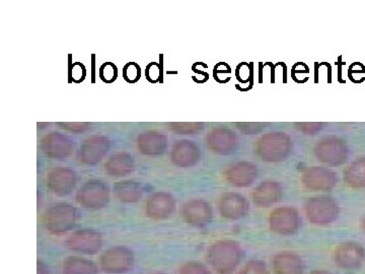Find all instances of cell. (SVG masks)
<instances>
[{"mask_svg": "<svg viewBox=\"0 0 365 274\" xmlns=\"http://www.w3.org/2000/svg\"><path fill=\"white\" fill-rule=\"evenodd\" d=\"M268 223L271 232L281 235L297 234L302 227L299 211L292 206L274 209L269 215Z\"/></svg>", "mask_w": 365, "mask_h": 274, "instance_id": "obj_7", "label": "cell"}, {"mask_svg": "<svg viewBox=\"0 0 365 274\" xmlns=\"http://www.w3.org/2000/svg\"><path fill=\"white\" fill-rule=\"evenodd\" d=\"M259 171L256 165L247 161L232 163L223 172L225 181L237 188L252 186L258 178Z\"/></svg>", "mask_w": 365, "mask_h": 274, "instance_id": "obj_13", "label": "cell"}, {"mask_svg": "<svg viewBox=\"0 0 365 274\" xmlns=\"http://www.w3.org/2000/svg\"><path fill=\"white\" fill-rule=\"evenodd\" d=\"M255 150L264 162L280 163L289 157L294 143L284 132H270L258 139Z\"/></svg>", "mask_w": 365, "mask_h": 274, "instance_id": "obj_2", "label": "cell"}, {"mask_svg": "<svg viewBox=\"0 0 365 274\" xmlns=\"http://www.w3.org/2000/svg\"><path fill=\"white\" fill-rule=\"evenodd\" d=\"M135 256L131 249L115 246L106 250L100 257V268L108 274H123L134 268Z\"/></svg>", "mask_w": 365, "mask_h": 274, "instance_id": "obj_6", "label": "cell"}, {"mask_svg": "<svg viewBox=\"0 0 365 274\" xmlns=\"http://www.w3.org/2000/svg\"><path fill=\"white\" fill-rule=\"evenodd\" d=\"M208 150L216 155H230L239 148V137L234 131L225 127H215L206 137Z\"/></svg>", "mask_w": 365, "mask_h": 274, "instance_id": "obj_12", "label": "cell"}, {"mask_svg": "<svg viewBox=\"0 0 365 274\" xmlns=\"http://www.w3.org/2000/svg\"><path fill=\"white\" fill-rule=\"evenodd\" d=\"M361 228L362 230H364V232L365 233V215L364 216V218H362L361 220Z\"/></svg>", "mask_w": 365, "mask_h": 274, "instance_id": "obj_41", "label": "cell"}, {"mask_svg": "<svg viewBox=\"0 0 365 274\" xmlns=\"http://www.w3.org/2000/svg\"><path fill=\"white\" fill-rule=\"evenodd\" d=\"M157 274H165V273H157Z\"/></svg>", "mask_w": 365, "mask_h": 274, "instance_id": "obj_42", "label": "cell"}, {"mask_svg": "<svg viewBox=\"0 0 365 274\" xmlns=\"http://www.w3.org/2000/svg\"><path fill=\"white\" fill-rule=\"evenodd\" d=\"M98 76L101 81L105 83H112L118 78V68L112 62H106L98 69Z\"/></svg>", "mask_w": 365, "mask_h": 274, "instance_id": "obj_29", "label": "cell"}, {"mask_svg": "<svg viewBox=\"0 0 365 274\" xmlns=\"http://www.w3.org/2000/svg\"><path fill=\"white\" fill-rule=\"evenodd\" d=\"M105 171L112 177H124L134 171V160L131 155L119 151L105 163Z\"/></svg>", "mask_w": 365, "mask_h": 274, "instance_id": "obj_24", "label": "cell"}, {"mask_svg": "<svg viewBox=\"0 0 365 274\" xmlns=\"http://www.w3.org/2000/svg\"><path fill=\"white\" fill-rule=\"evenodd\" d=\"M220 215L228 220H237L246 218L250 211V203L246 197L235 192H227L218 201Z\"/></svg>", "mask_w": 365, "mask_h": 274, "instance_id": "obj_14", "label": "cell"}, {"mask_svg": "<svg viewBox=\"0 0 365 274\" xmlns=\"http://www.w3.org/2000/svg\"><path fill=\"white\" fill-rule=\"evenodd\" d=\"M124 81L128 83H136L141 78V68L135 62H128L122 71Z\"/></svg>", "mask_w": 365, "mask_h": 274, "instance_id": "obj_30", "label": "cell"}, {"mask_svg": "<svg viewBox=\"0 0 365 274\" xmlns=\"http://www.w3.org/2000/svg\"><path fill=\"white\" fill-rule=\"evenodd\" d=\"M46 185L55 196H68L76 185V173L69 168H54L47 173Z\"/></svg>", "mask_w": 365, "mask_h": 274, "instance_id": "obj_15", "label": "cell"}, {"mask_svg": "<svg viewBox=\"0 0 365 274\" xmlns=\"http://www.w3.org/2000/svg\"><path fill=\"white\" fill-rule=\"evenodd\" d=\"M333 261L338 268L355 270L365 261V248L356 242L341 243L333 252Z\"/></svg>", "mask_w": 365, "mask_h": 274, "instance_id": "obj_10", "label": "cell"}, {"mask_svg": "<svg viewBox=\"0 0 365 274\" xmlns=\"http://www.w3.org/2000/svg\"><path fill=\"white\" fill-rule=\"evenodd\" d=\"M59 126L63 127V129L72 132H83L88 129V123H58Z\"/></svg>", "mask_w": 365, "mask_h": 274, "instance_id": "obj_36", "label": "cell"}, {"mask_svg": "<svg viewBox=\"0 0 365 274\" xmlns=\"http://www.w3.org/2000/svg\"><path fill=\"white\" fill-rule=\"evenodd\" d=\"M172 162L179 168L194 167L200 161V150L195 143L191 141H178L173 146L170 153Z\"/></svg>", "mask_w": 365, "mask_h": 274, "instance_id": "obj_21", "label": "cell"}, {"mask_svg": "<svg viewBox=\"0 0 365 274\" xmlns=\"http://www.w3.org/2000/svg\"><path fill=\"white\" fill-rule=\"evenodd\" d=\"M237 126L240 127V131H242V133H246L247 131H248V129L251 131L252 129V133L256 134L258 133L259 131H261L262 126L261 127H257V128H255V126H258L259 123H237Z\"/></svg>", "mask_w": 365, "mask_h": 274, "instance_id": "obj_37", "label": "cell"}, {"mask_svg": "<svg viewBox=\"0 0 365 274\" xmlns=\"http://www.w3.org/2000/svg\"><path fill=\"white\" fill-rule=\"evenodd\" d=\"M67 248L76 253L96 255L103 247V238L101 233L91 228L76 230L67 238Z\"/></svg>", "mask_w": 365, "mask_h": 274, "instance_id": "obj_9", "label": "cell"}, {"mask_svg": "<svg viewBox=\"0 0 365 274\" xmlns=\"http://www.w3.org/2000/svg\"><path fill=\"white\" fill-rule=\"evenodd\" d=\"M237 274H271L267 264L262 260H250Z\"/></svg>", "mask_w": 365, "mask_h": 274, "instance_id": "obj_28", "label": "cell"}, {"mask_svg": "<svg viewBox=\"0 0 365 274\" xmlns=\"http://www.w3.org/2000/svg\"><path fill=\"white\" fill-rule=\"evenodd\" d=\"M304 213L312 225H329L339 218L340 206L332 196H317L307 199Z\"/></svg>", "mask_w": 365, "mask_h": 274, "instance_id": "obj_4", "label": "cell"}, {"mask_svg": "<svg viewBox=\"0 0 365 274\" xmlns=\"http://www.w3.org/2000/svg\"><path fill=\"white\" fill-rule=\"evenodd\" d=\"M167 136L157 131L144 132L137 138L139 153L148 157L163 155L167 150Z\"/></svg>", "mask_w": 365, "mask_h": 274, "instance_id": "obj_22", "label": "cell"}, {"mask_svg": "<svg viewBox=\"0 0 365 274\" xmlns=\"http://www.w3.org/2000/svg\"><path fill=\"white\" fill-rule=\"evenodd\" d=\"M284 190L279 182L264 181L255 187L252 192V201L257 208H269L274 204L280 203Z\"/></svg>", "mask_w": 365, "mask_h": 274, "instance_id": "obj_18", "label": "cell"}, {"mask_svg": "<svg viewBox=\"0 0 365 274\" xmlns=\"http://www.w3.org/2000/svg\"><path fill=\"white\" fill-rule=\"evenodd\" d=\"M73 148L74 143L69 137L56 132L47 134L41 141V150L46 157L57 160L68 158Z\"/></svg>", "mask_w": 365, "mask_h": 274, "instance_id": "obj_19", "label": "cell"}, {"mask_svg": "<svg viewBox=\"0 0 365 274\" xmlns=\"http://www.w3.org/2000/svg\"><path fill=\"white\" fill-rule=\"evenodd\" d=\"M274 274H304V261L292 251L279 252L272 258Z\"/></svg>", "mask_w": 365, "mask_h": 274, "instance_id": "obj_23", "label": "cell"}, {"mask_svg": "<svg viewBox=\"0 0 365 274\" xmlns=\"http://www.w3.org/2000/svg\"><path fill=\"white\" fill-rule=\"evenodd\" d=\"M300 180L304 188L316 192L332 191L338 182L336 173L323 167L307 168L302 172Z\"/></svg>", "mask_w": 365, "mask_h": 274, "instance_id": "obj_11", "label": "cell"}, {"mask_svg": "<svg viewBox=\"0 0 365 274\" xmlns=\"http://www.w3.org/2000/svg\"><path fill=\"white\" fill-rule=\"evenodd\" d=\"M81 213L71 204L57 203L50 206L43 215V225L53 235L66 234L78 223Z\"/></svg>", "mask_w": 365, "mask_h": 274, "instance_id": "obj_3", "label": "cell"}, {"mask_svg": "<svg viewBox=\"0 0 365 274\" xmlns=\"http://www.w3.org/2000/svg\"><path fill=\"white\" fill-rule=\"evenodd\" d=\"M86 76V68L81 62L71 64L69 66V79L71 83H81L85 81Z\"/></svg>", "mask_w": 365, "mask_h": 274, "instance_id": "obj_34", "label": "cell"}, {"mask_svg": "<svg viewBox=\"0 0 365 274\" xmlns=\"http://www.w3.org/2000/svg\"><path fill=\"white\" fill-rule=\"evenodd\" d=\"M110 143L107 137L93 136L86 139L81 144L79 160L85 165H96L100 163L109 151Z\"/></svg>", "mask_w": 365, "mask_h": 274, "instance_id": "obj_20", "label": "cell"}, {"mask_svg": "<svg viewBox=\"0 0 365 274\" xmlns=\"http://www.w3.org/2000/svg\"><path fill=\"white\" fill-rule=\"evenodd\" d=\"M114 193L121 203H134L143 196L140 184L132 180L118 182L114 186Z\"/></svg>", "mask_w": 365, "mask_h": 274, "instance_id": "obj_27", "label": "cell"}, {"mask_svg": "<svg viewBox=\"0 0 365 274\" xmlns=\"http://www.w3.org/2000/svg\"><path fill=\"white\" fill-rule=\"evenodd\" d=\"M295 129L306 134V136H314L322 131L323 123H294Z\"/></svg>", "mask_w": 365, "mask_h": 274, "instance_id": "obj_35", "label": "cell"}, {"mask_svg": "<svg viewBox=\"0 0 365 274\" xmlns=\"http://www.w3.org/2000/svg\"><path fill=\"white\" fill-rule=\"evenodd\" d=\"M179 274H212L207 266L200 262H187L180 268Z\"/></svg>", "mask_w": 365, "mask_h": 274, "instance_id": "obj_33", "label": "cell"}, {"mask_svg": "<svg viewBox=\"0 0 365 274\" xmlns=\"http://www.w3.org/2000/svg\"><path fill=\"white\" fill-rule=\"evenodd\" d=\"M63 274H98V268L95 262L78 256H69L62 262Z\"/></svg>", "mask_w": 365, "mask_h": 274, "instance_id": "obj_26", "label": "cell"}, {"mask_svg": "<svg viewBox=\"0 0 365 274\" xmlns=\"http://www.w3.org/2000/svg\"><path fill=\"white\" fill-rule=\"evenodd\" d=\"M314 153L319 162L333 167L343 165L349 157L347 143L340 137L333 136L319 139L314 146Z\"/></svg>", "mask_w": 365, "mask_h": 274, "instance_id": "obj_5", "label": "cell"}, {"mask_svg": "<svg viewBox=\"0 0 365 274\" xmlns=\"http://www.w3.org/2000/svg\"><path fill=\"white\" fill-rule=\"evenodd\" d=\"M170 131L179 134H194L204 128L203 123H170Z\"/></svg>", "mask_w": 365, "mask_h": 274, "instance_id": "obj_32", "label": "cell"}, {"mask_svg": "<svg viewBox=\"0 0 365 274\" xmlns=\"http://www.w3.org/2000/svg\"><path fill=\"white\" fill-rule=\"evenodd\" d=\"M230 67L227 66V64H218L217 66L215 67V71H213V76H215V78H218L220 76V74L223 73H230Z\"/></svg>", "mask_w": 365, "mask_h": 274, "instance_id": "obj_38", "label": "cell"}, {"mask_svg": "<svg viewBox=\"0 0 365 274\" xmlns=\"http://www.w3.org/2000/svg\"><path fill=\"white\" fill-rule=\"evenodd\" d=\"M182 218L194 227H206L212 222V206L205 201H188L182 206Z\"/></svg>", "mask_w": 365, "mask_h": 274, "instance_id": "obj_17", "label": "cell"}, {"mask_svg": "<svg viewBox=\"0 0 365 274\" xmlns=\"http://www.w3.org/2000/svg\"><path fill=\"white\" fill-rule=\"evenodd\" d=\"M176 199L167 192H157L145 203V215L153 220H168L176 211Z\"/></svg>", "mask_w": 365, "mask_h": 274, "instance_id": "obj_16", "label": "cell"}, {"mask_svg": "<svg viewBox=\"0 0 365 274\" xmlns=\"http://www.w3.org/2000/svg\"><path fill=\"white\" fill-rule=\"evenodd\" d=\"M346 186L352 189L365 188V157L353 161L343 172Z\"/></svg>", "mask_w": 365, "mask_h": 274, "instance_id": "obj_25", "label": "cell"}, {"mask_svg": "<svg viewBox=\"0 0 365 274\" xmlns=\"http://www.w3.org/2000/svg\"><path fill=\"white\" fill-rule=\"evenodd\" d=\"M244 255V250L239 243L220 240L209 246L207 260L215 273L232 274L241 265Z\"/></svg>", "mask_w": 365, "mask_h": 274, "instance_id": "obj_1", "label": "cell"}, {"mask_svg": "<svg viewBox=\"0 0 365 274\" xmlns=\"http://www.w3.org/2000/svg\"><path fill=\"white\" fill-rule=\"evenodd\" d=\"M163 66L157 62H150L145 68V78L150 83H163Z\"/></svg>", "mask_w": 365, "mask_h": 274, "instance_id": "obj_31", "label": "cell"}, {"mask_svg": "<svg viewBox=\"0 0 365 274\" xmlns=\"http://www.w3.org/2000/svg\"><path fill=\"white\" fill-rule=\"evenodd\" d=\"M110 194L107 184L100 180H90L78 189L76 203L88 210L104 208L109 203Z\"/></svg>", "mask_w": 365, "mask_h": 274, "instance_id": "obj_8", "label": "cell"}, {"mask_svg": "<svg viewBox=\"0 0 365 274\" xmlns=\"http://www.w3.org/2000/svg\"><path fill=\"white\" fill-rule=\"evenodd\" d=\"M38 274H49L47 266L43 262L38 261Z\"/></svg>", "mask_w": 365, "mask_h": 274, "instance_id": "obj_39", "label": "cell"}, {"mask_svg": "<svg viewBox=\"0 0 365 274\" xmlns=\"http://www.w3.org/2000/svg\"><path fill=\"white\" fill-rule=\"evenodd\" d=\"M309 274H331L330 273H328V271H324V270H314L312 271Z\"/></svg>", "mask_w": 365, "mask_h": 274, "instance_id": "obj_40", "label": "cell"}]
</instances>
